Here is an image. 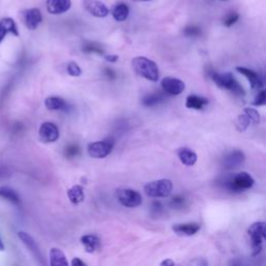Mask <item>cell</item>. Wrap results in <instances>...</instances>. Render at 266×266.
Masks as SVG:
<instances>
[{
	"label": "cell",
	"mask_w": 266,
	"mask_h": 266,
	"mask_svg": "<svg viewBox=\"0 0 266 266\" xmlns=\"http://www.w3.org/2000/svg\"><path fill=\"white\" fill-rule=\"evenodd\" d=\"M249 125H250V121L246 114H242V115L238 116L237 121H236V128H237L238 131H240V132L246 131Z\"/></svg>",
	"instance_id": "4316f807"
},
{
	"label": "cell",
	"mask_w": 266,
	"mask_h": 266,
	"mask_svg": "<svg viewBox=\"0 0 266 266\" xmlns=\"http://www.w3.org/2000/svg\"><path fill=\"white\" fill-rule=\"evenodd\" d=\"M2 250H4V245H3L1 238H0V252H2Z\"/></svg>",
	"instance_id": "7bdbcfd3"
},
{
	"label": "cell",
	"mask_w": 266,
	"mask_h": 266,
	"mask_svg": "<svg viewBox=\"0 0 266 266\" xmlns=\"http://www.w3.org/2000/svg\"><path fill=\"white\" fill-rule=\"evenodd\" d=\"M0 198L16 206H19L21 204V199L19 195L17 194V191L14 190L11 187H7V186L0 187Z\"/></svg>",
	"instance_id": "7402d4cb"
},
{
	"label": "cell",
	"mask_w": 266,
	"mask_h": 266,
	"mask_svg": "<svg viewBox=\"0 0 266 266\" xmlns=\"http://www.w3.org/2000/svg\"><path fill=\"white\" fill-rule=\"evenodd\" d=\"M212 80L218 87L232 91L236 95L245 96V94H246L245 91H243L242 86L237 83V81H236V79L234 78V76L231 73H225V74L213 73Z\"/></svg>",
	"instance_id": "5b68a950"
},
{
	"label": "cell",
	"mask_w": 266,
	"mask_h": 266,
	"mask_svg": "<svg viewBox=\"0 0 266 266\" xmlns=\"http://www.w3.org/2000/svg\"><path fill=\"white\" fill-rule=\"evenodd\" d=\"M79 152H80V149L77 145H70L66 148L65 155L66 158H74L77 156Z\"/></svg>",
	"instance_id": "1f68e13d"
},
{
	"label": "cell",
	"mask_w": 266,
	"mask_h": 266,
	"mask_svg": "<svg viewBox=\"0 0 266 266\" xmlns=\"http://www.w3.org/2000/svg\"><path fill=\"white\" fill-rule=\"evenodd\" d=\"M7 33H12L15 36H19L18 26L12 18H4L0 20V43H1Z\"/></svg>",
	"instance_id": "5bb4252c"
},
{
	"label": "cell",
	"mask_w": 266,
	"mask_h": 266,
	"mask_svg": "<svg viewBox=\"0 0 266 266\" xmlns=\"http://www.w3.org/2000/svg\"><path fill=\"white\" fill-rule=\"evenodd\" d=\"M223 185L232 193H242L254 186L255 180L249 173L241 172L223 180Z\"/></svg>",
	"instance_id": "7a4b0ae2"
},
{
	"label": "cell",
	"mask_w": 266,
	"mask_h": 266,
	"mask_svg": "<svg viewBox=\"0 0 266 266\" xmlns=\"http://www.w3.org/2000/svg\"><path fill=\"white\" fill-rule=\"evenodd\" d=\"M161 87L164 91L172 96L180 95L185 90V83L182 80L175 77H166L161 81Z\"/></svg>",
	"instance_id": "9c48e42d"
},
{
	"label": "cell",
	"mask_w": 266,
	"mask_h": 266,
	"mask_svg": "<svg viewBox=\"0 0 266 266\" xmlns=\"http://www.w3.org/2000/svg\"><path fill=\"white\" fill-rule=\"evenodd\" d=\"M245 154L241 151L236 150L226 155L225 158L223 159V166L226 169H235L239 167L245 162Z\"/></svg>",
	"instance_id": "7c38bea8"
},
{
	"label": "cell",
	"mask_w": 266,
	"mask_h": 266,
	"mask_svg": "<svg viewBox=\"0 0 266 266\" xmlns=\"http://www.w3.org/2000/svg\"><path fill=\"white\" fill-rule=\"evenodd\" d=\"M132 68L137 75L150 81H157L159 78L158 66L153 61L147 57L138 56L132 60Z\"/></svg>",
	"instance_id": "6da1fadb"
},
{
	"label": "cell",
	"mask_w": 266,
	"mask_h": 266,
	"mask_svg": "<svg viewBox=\"0 0 266 266\" xmlns=\"http://www.w3.org/2000/svg\"><path fill=\"white\" fill-rule=\"evenodd\" d=\"M105 74L107 75V77L110 78V79H114L115 76H116L115 72L113 70H110V69H105Z\"/></svg>",
	"instance_id": "60d3db41"
},
{
	"label": "cell",
	"mask_w": 266,
	"mask_h": 266,
	"mask_svg": "<svg viewBox=\"0 0 266 266\" xmlns=\"http://www.w3.org/2000/svg\"><path fill=\"white\" fill-rule=\"evenodd\" d=\"M129 16V7L125 3H117L114 6L113 10V17L115 20L122 22L125 21Z\"/></svg>",
	"instance_id": "d4e9b609"
},
{
	"label": "cell",
	"mask_w": 266,
	"mask_h": 266,
	"mask_svg": "<svg viewBox=\"0 0 266 266\" xmlns=\"http://www.w3.org/2000/svg\"><path fill=\"white\" fill-rule=\"evenodd\" d=\"M266 103V92L264 90H261L260 93H258V95L255 97L253 104L255 106H263Z\"/></svg>",
	"instance_id": "836d02e7"
},
{
	"label": "cell",
	"mask_w": 266,
	"mask_h": 266,
	"mask_svg": "<svg viewBox=\"0 0 266 266\" xmlns=\"http://www.w3.org/2000/svg\"><path fill=\"white\" fill-rule=\"evenodd\" d=\"M162 210V205L160 202H154L152 205V213L155 216H159Z\"/></svg>",
	"instance_id": "d590c367"
},
{
	"label": "cell",
	"mask_w": 266,
	"mask_h": 266,
	"mask_svg": "<svg viewBox=\"0 0 266 266\" xmlns=\"http://www.w3.org/2000/svg\"><path fill=\"white\" fill-rule=\"evenodd\" d=\"M183 33L186 36H199L200 34H201V28L195 25L188 26L184 29Z\"/></svg>",
	"instance_id": "e575fe53"
},
{
	"label": "cell",
	"mask_w": 266,
	"mask_h": 266,
	"mask_svg": "<svg viewBox=\"0 0 266 266\" xmlns=\"http://www.w3.org/2000/svg\"><path fill=\"white\" fill-rule=\"evenodd\" d=\"M164 100V96L161 94H152V95H148L143 99V104L145 106H154L157 105L159 103Z\"/></svg>",
	"instance_id": "484cf974"
},
{
	"label": "cell",
	"mask_w": 266,
	"mask_h": 266,
	"mask_svg": "<svg viewBox=\"0 0 266 266\" xmlns=\"http://www.w3.org/2000/svg\"><path fill=\"white\" fill-rule=\"evenodd\" d=\"M190 266H207V264L204 260H197V261H195V263L193 265H190Z\"/></svg>",
	"instance_id": "b9f144b4"
},
{
	"label": "cell",
	"mask_w": 266,
	"mask_h": 266,
	"mask_svg": "<svg viewBox=\"0 0 266 266\" xmlns=\"http://www.w3.org/2000/svg\"><path fill=\"white\" fill-rule=\"evenodd\" d=\"M114 148V142L112 139H104L101 142H95L87 146V153L93 158H105L112 153Z\"/></svg>",
	"instance_id": "52a82bcc"
},
{
	"label": "cell",
	"mask_w": 266,
	"mask_h": 266,
	"mask_svg": "<svg viewBox=\"0 0 266 266\" xmlns=\"http://www.w3.org/2000/svg\"><path fill=\"white\" fill-rule=\"evenodd\" d=\"M133 1H151V0H133Z\"/></svg>",
	"instance_id": "ee69618b"
},
{
	"label": "cell",
	"mask_w": 266,
	"mask_h": 266,
	"mask_svg": "<svg viewBox=\"0 0 266 266\" xmlns=\"http://www.w3.org/2000/svg\"><path fill=\"white\" fill-rule=\"evenodd\" d=\"M178 157L182 164L184 166H194L198 160V156H197L196 152L188 149V148H182V149H180L178 151Z\"/></svg>",
	"instance_id": "44dd1931"
},
{
	"label": "cell",
	"mask_w": 266,
	"mask_h": 266,
	"mask_svg": "<svg viewBox=\"0 0 266 266\" xmlns=\"http://www.w3.org/2000/svg\"><path fill=\"white\" fill-rule=\"evenodd\" d=\"M243 114H246L250 121V124H258L260 122V115L256 109L252 107H247L243 109Z\"/></svg>",
	"instance_id": "f1b7e54d"
},
{
	"label": "cell",
	"mask_w": 266,
	"mask_h": 266,
	"mask_svg": "<svg viewBox=\"0 0 266 266\" xmlns=\"http://www.w3.org/2000/svg\"><path fill=\"white\" fill-rule=\"evenodd\" d=\"M239 19V15L237 13H230L229 15H227L226 18L224 19V25L227 26V27H230L232 26L233 24H235L236 22L238 21Z\"/></svg>",
	"instance_id": "d6a6232c"
},
{
	"label": "cell",
	"mask_w": 266,
	"mask_h": 266,
	"mask_svg": "<svg viewBox=\"0 0 266 266\" xmlns=\"http://www.w3.org/2000/svg\"><path fill=\"white\" fill-rule=\"evenodd\" d=\"M80 241L81 243H83V246L84 247L86 252L90 254L97 252L101 247V240L98 236L96 235H92V234L83 235V237L80 238Z\"/></svg>",
	"instance_id": "ac0fdd59"
},
{
	"label": "cell",
	"mask_w": 266,
	"mask_h": 266,
	"mask_svg": "<svg viewBox=\"0 0 266 266\" xmlns=\"http://www.w3.org/2000/svg\"><path fill=\"white\" fill-rule=\"evenodd\" d=\"M220 1H227V0H220Z\"/></svg>",
	"instance_id": "f6af8a7d"
},
{
	"label": "cell",
	"mask_w": 266,
	"mask_h": 266,
	"mask_svg": "<svg viewBox=\"0 0 266 266\" xmlns=\"http://www.w3.org/2000/svg\"><path fill=\"white\" fill-rule=\"evenodd\" d=\"M18 237L20 238L22 242L24 243L26 248L33 254V256L36 258V259H39L41 262H43V256L41 255L39 247L38 245H36V242L34 241V239L32 237V236L27 234L26 232H19Z\"/></svg>",
	"instance_id": "2e32d148"
},
{
	"label": "cell",
	"mask_w": 266,
	"mask_h": 266,
	"mask_svg": "<svg viewBox=\"0 0 266 266\" xmlns=\"http://www.w3.org/2000/svg\"><path fill=\"white\" fill-rule=\"evenodd\" d=\"M83 6L86 12L97 18H105L109 14L108 7L98 0H84Z\"/></svg>",
	"instance_id": "8fae6325"
},
{
	"label": "cell",
	"mask_w": 266,
	"mask_h": 266,
	"mask_svg": "<svg viewBox=\"0 0 266 266\" xmlns=\"http://www.w3.org/2000/svg\"><path fill=\"white\" fill-rule=\"evenodd\" d=\"M39 136L43 143H54L60 138V130L53 123H43L39 130Z\"/></svg>",
	"instance_id": "ba28073f"
},
{
	"label": "cell",
	"mask_w": 266,
	"mask_h": 266,
	"mask_svg": "<svg viewBox=\"0 0 266 266\" xmlns=\"http://www.w3.org/2000/svg\"><path fill=\"white\" fill-rule=\"evenodd\" d=\"M173 231L177 235H181V236H193L196 235L200 229H201V226L197 223H187V224H176L173 226Z\"/></svg>",
	"instance_id": "e0dca14e"
},
{
	"label": "cell",
	"mask_w": 266,
	"mask_h": 266,
	"mask_svg": "<svg viewBox=\"0 0 266 266\" xmlns=\"http://www.w3.org/2000/svg\"><path fill=\"white\" fill-rule=\"evenodd\" d=\"M185 105L187 108L191 109H203L206 105H208V100L198 95H189L186 99Z\"/></svg>",
	"instance_id": "603a6c76"
},
{
	"label": "cell",
	"mask_w": 266,
	"mask_h": 266,
	"mask_svg": "<svg viewBox=\"0 0 266 266\" xmlns=\"http://www.w3.org/2000/svg\"><path fill=\"white\" fill-rule=\"evenodd\" d=\"M116 198L119 202L127 208H135L143 203V198L138 191L130 188L117 189Z\"/></svg>",
	"instance_id": "8992f818"
},
{
	"label": "cell",
	"mask_w": 266,
	"mask_h": 266,
	"mask_svg": "<svg viewBox=\"0 0 266 266\" xmlns=\"http://www.w3.org/2000/svg\"><path fill=\"white\" fill-rule=\"evenodd\" d=\"M66 72H68L69 75L73 76V77H78L81 75V73H83V71H81L80 66L74 62H70L68 64V66H66Z\"/></svg>",
	"instance_id": "4dcf8cb0"
},
{
	"label": "cell",
	"mask_w": 266,
	"mask_h": 266,
	"mask_svg": "<svg viewBox=\"0 0 266 266\" xmlns=\"http://www.w3.org/2000/svg\"><path fill=\"white\" fill-rule=\"evenodd\" d=\"M248 235L250 240V248L254 256L259 255L263 249V242L266 239V224L257 221L248 229Z\"/></svg>",
	"instance_id": "3957f363"
},
{
	"label": "cell",
	"mask_w": 266,
	"mask_h": 266,
	"mask_svg": "<svg viewBox=\"0 0 266 266\" xmlns=\"http://www.w3.org/2000/svg\"><path fill=\"white\" fill-rule=\"evenodd\" d=\"M9 176H10L9 169H7L6 167H3V166H0V179L6 178V177H9Z\"/></svg>",
	"instance_id": "74e56055"
},
{
	"label": "cell",
	"mask_w": 266,
	"mask_h": 266,
	"mask_svg": "<svg viewBox=\"0 0 266 266\" xmlns=\"http://www.w3.org/2000/svg\"><path fill=\"white\" fill-rule=\"evenodd\" d=\"M145 193L150 198H166L172 194L173 182L168 179H160L148 183L144 188Z\"/></svg>",
	"instance_id": "277c9868"
},
{
	"label": "cell",
	"mask_w": 266,
	"mask_h": 266,
	"mask_svg": "<svg viewBox=\"0 0 266 266\" xmlns=\"http://www.w3.org/2000/svg\"><path fill=\"white\" fill-rule=\"evenodd\" d=\"M185 203H186L185 198L182 196H176L171 200V202H169V206H171L174 209H181L184 206H185Z\"/></svg>",
	"instance_id": "f546056e"
},
{
	"label": "cell",
	"mask_w": 266,
	"mask_h": 266,
	"mask_svg": "<svg viewBox=\"0 0 266 266\" xmlns=\"http://www.w3.org/2000/svg\"><path fill=\"white\" fill-rule=\"evenodd\" d=\"M22 18H23L24 24L29 31H34V29L38 28V26L41 24V22L43 20L42 13L39 9H36V7L25 10L22 13Z\"/></svg>",
	"instance_id": "30bf717a"
},
{
	"label": "cell",
	"mask_w": 266,
	"mask_h": 266,
	"mask_svg": "<svg viewBox=\"0 0 266 266\" xmlns=\"http://www.w3.org/2000/svg\"><path fill=\"white\" fill-rule=\"evenodd\" d=\"M71 264L72 266H86V264L83 260L79 259V258H73Z\"/></svg>",
	"instance_id": "f35d334b"
},
{
	"label": "cell",
	"mask_w": 266,
	"mask_h": 266,
	"mask_svg": "<svg viewBox=\"0 0 266 266\" xmlns=\"http://www.w3.org/2000/svg\"><path fill=\"white\" fill-rule=\"evenodd\" d=\"M50 266H69L66 257L62 249L53 248L50 249L49 253Z\"/></svg>",
	"instance_id": "d6986e66"
},
{
	"label": "cell",
	"mask_w": 266,
	"mask_h": 266,
	"mask_svg": "<svg viewBox=\"0 0 266 266\" xmlns=\"http://www.w3.org/2000/svg\"><path fill=\"white\" fill-rule=\"evenodd\" d=\"M104 58L108 63H116L117 60H119V56L116 54H106L104 55Z\"/></svg>",
	"instance_id": "8d00e7d4"
},
{
	"label": "cell",
	"mask_w": 266,
	"mask_h": 266,
	"mask_svg": "<svg viewBox=\"0 0 266 266\" xmlns=\"http://www.w3.org/2000/svg\"><path fill=\"white\" fill-rule=\"evenodd\" d=\"M236 71L240 73L241 75H243L248 79L253 90H259V88L263 87V81L255 71L243 68V66H237V68H236Z\"/></svg>",
	"instance_id": "9a60e30c"
},
{
	"label": "cell",
	"mask_w": 266,
	"mask_h": 266,
	"mask_svg": "<svg viewBox=\"0 0 266 266\" xmlns=\"http://www.w3.org/2000/svg\"><path fill=\"white\" fill-rule=\"evenodd\" d=\"M71 0H47V11L51 15H61L68 12L71 7Z\"/></svg>",
	"instance_id": "4fadbf2b"
},
{
	"label": "cell",
	"mask_w": 266,
	"mask_h": 266,
	"mask_svg": "<svg viewBox=\"0 0 266 266\" xmlns=\"http://www.w3.org/2000/svg\"><path fill=\"white\" fill-rule=\"evenodd\" d=\"M66 194H68L70 202L74 205H78L80 203H83L85 199L84 190L81 185H73L71 188L68 189Z\"/></svg>",
	"instance_id": "ffe728a7"
},
{
	"label": "cell",
	"mask_w": 266,
	"mask_h": 266,
	"mask_svg": "<svg viewBox=\"0 0 266 266\" xmlns=\"http://www.w3.org/2000/svg\"><path fill=\"white\" fill-rule=\"evenodd\" d=\"M83 50L85 53H97L99 55L104 54V50L102 49V47L100 45H98V44H95V43L86 44V45H84L83 47Z\"/></svg>",
	"instance_id": "83f0119b"
},
{
	"label": "cell",
	"mask_w": 266,
	"mask_h": 266,
	"mask_svg": "<svg viewBox=\"0 0 266 266\" xmlns=\"http://www.w3.org/2000/svg\"><path fill=\"white\" fill-rule=\"evenodd\" d=\"M160 266H175V262L172 259H165L161 261Z\"/></svg>",
	"instance_id": "ab89813d"
},
{
	"label": "cell",
	"mask_w": 266,
	"mask_h": 266,
	"mask_svg": "<svg viewBox=\"0 0 266 266\" xmlns=\"http://www.w3.org/2000/svg\"><path fill=\"white\" fill-rule=\"evenodd\" d=\"M45 106L48 110H66L69 105L61 97H48L45 100Z\"/></svg>",
	"instance_id": "cb8c5ba5"
}]
</instances>
